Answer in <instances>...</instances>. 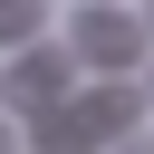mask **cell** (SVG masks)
I'll list each match as a JSON object with an SVG mask.
<instances>
[{"mask_svg": "<svg viewBox=\"0 0 154 154\" xmlns=\"http://www.w3.org/2000/svg\"><path fill=\"white\" fill-rule=\"evenodd\" d=\"M0 96H10V106H29V116H48V106L67 96V58H58V48H19V58H10V77H0Z\"/></svg>", "mask_w": 154, "mask_h": 154, "instance_id": "cell-1", "label": "cell"}, {"mask_svg": "<svg viewBox=\"0 0 154 154\" xmlns=\"http://www.w3.org/2000/svg\"><path fill=\"white\" fill-rule=\"evenodd\" d=\"M135 48H144V29H135L125 10H106V0H96V10L77 19V58H87V67H125Z\"/></svg>", "mask_w": 154, "mask_h": 154, "instance_id": "cell-2", "label": "cell"}, {"mask_svg": "<svg viewBox=\"0 0 154 154\" xmlns=\"http://www.w3.org/2000/svg\"><path fill=\"white\" fill-rule=\"evenodd\" d=\"M0 38L29 48V38H38V0H0Z\"/></svg>", "mask_w": 154, "mask_h": 154, "instance_id": "cell-3", "label": "cell"}, {"mask_svg": "<svg viewBox=\"0 0 154 154\" xmlns=\"http://www.w3.org/2000/svg\"><path fill=\"white\" fill-rule=\"evenodd\" d=\"M116 154H154V135H125V144H116Z\"/></svg>", "mask_w": 154, "mask_h": 154, "instance_id": "cell-4", "label": "cell"}, {"mask_svg": "<svg viewBox=\"0 0 154 154\" xmlns=\"http://www.w3.org/2000/svg\"><path fill=\"white\" fill-rule=\"evenodd\" d=\"M144 19H154V10H144Z\"/></svg>", "mask_w": 154, "mask_h": 154, "instance_id": "cell-5", "label": "cell"}]
</instances>
